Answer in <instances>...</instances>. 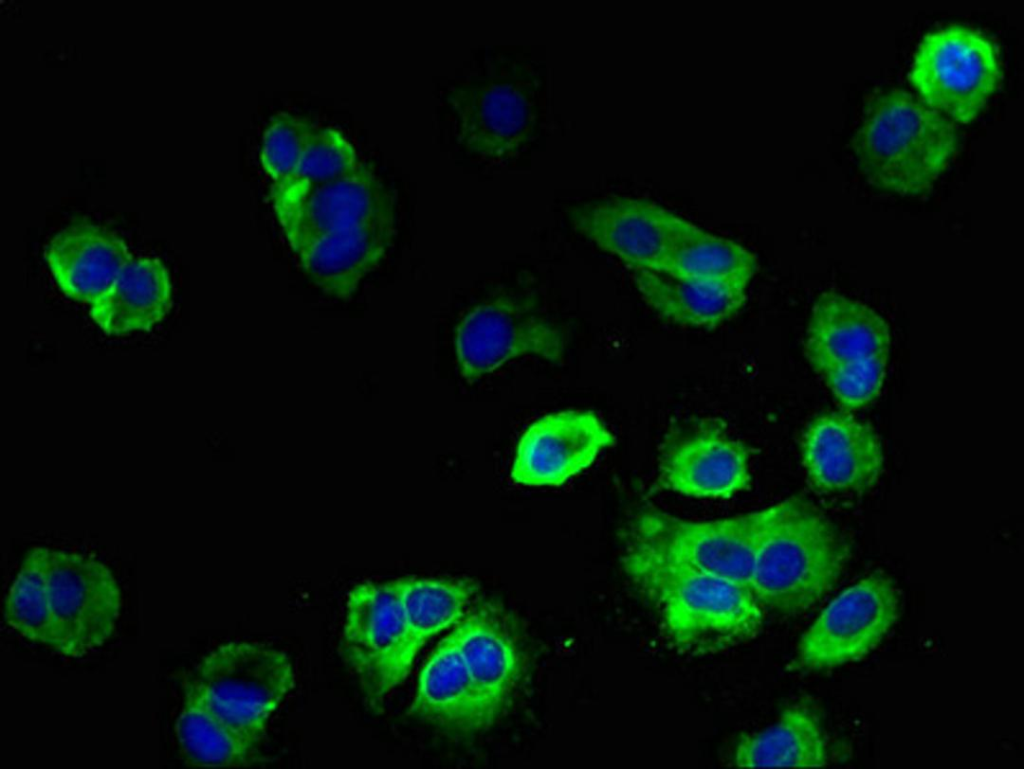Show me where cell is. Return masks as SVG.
Wrapping results in <instances>:
<instances>
[{
    "mask_svg": "<svg viewBox=\"0 0 1024 769\" xmlns=\"http://www.w3.org/2000/svg\"><path fill=\"white\" fill-rule=\"evenodd\" d=\"M391 219L392 197L363 163L350 174L309 191L278 221L298 254L330 232Z\"/></svg>",
    "mask_w": 1024,
    "mask_h": 769,
    "instance_id": "obj_15",
    "label": "cell"
},
{
    "mask_svg": "<svg viewBox=\"0 0 1024 769\" xmlns=\"http://www.w3.org/2000/svg\"><path fill=\"white\" fill-rule=\"evenodd\" d=\"M623 564L656 598L669 638L684 653H718L752 639L761 629L764 607L743 584L630 554L624 555Z\"/></svg>",
    "mask_w": 1024,
    "mask_h": 769,
    "instance_id": "obj_4",
    "label": "cell"
},
{
    "mask_svg": "<svg viewBox=\"0 0 1024 769\" xmlns=\"http://www.w3.org/2000/svg\"><path fill=\"white\" fill-rule=\"evenodd\" d=\"M642 299L676 323L713 328L732 318L746 301V289L679 279L662 272L633 271Z\"/></svg>",
    "mask_w": 1024,
    "mask_h": 769,
    "instance_id": "obj_23",
    "label": "cell"
},
{
    "mask_svg": "<svg viewBox=\"0 0 1024 769\" xmlns=\"http://www.w3.org/2000/svg\"><path fill=\"white\" fill-rule=\"evenodd\" d=\"M758 268V259L749 249L695 225L677 243L661 272L679 279L747 289Z\"/></svg>",
    "mask_w": 1024,
    "mask_h": 769,
    "instance_id": "obj_26",
    "label": "cell"
},
{
    "mask_svg": "<svg viewBox=\"0 0 1024 769\" xmlns=\"http://www.w3.org/2000/svg\"><path fill=\"white\" fill-rule=\"evenodd\" d=\"M543 84L540 67L529 57L485 56L446 91L457 145L480 163L519 158L539 137Z\"/></svg>",
    "mask_w": 1024,
    "mask_h": 769,
    "instance_id": "obj_1",
    "label": "cell"
},
{
    "mask_svg": "<svg viewBox=\"0 0 1024 769\" xmlns=\"http://www.w3.org/2000/svg\"><path fill=\"white\" fill-rule=\"evenodd\" d=\"M173 306L169 271L158 258H133L95 303L89 315L106 334L150 331Z\"/></svg>",
    "mask_w": 1024,
    "mask_h": 769,
    "instance_id": "obj_22",
    "label": "cell"
},
{
    "mask_svg": "<svg viewBox=\"0 0 1024 769\" xmlns=\"http://www.w3.org/2000/svg\"><path fill=\"white\" fill-rule=\"evenodd\" d=\"M802 462L810 482L826 492L863 491L883 467L879 439L867 424L842 413H826L807 426Z\"/></svg>",
    "mask_w": 1024,
    "mask_h": 769,
    "instance_id": "obj_17",
    "label": "cell"
},
{
    "mask_svg": "<svg viewBox=\"0 0 1024 769\" xmlns=\"http://www.w3.org/2000/svg\"><path fill=\"white\" fill-rule=\"evenodd\" d=\"M449 634L497 719L516 695L526 670L514 624L503 609L487 602L471 606Z\"/></svg>",
    "mask_w": 1024,
    "mask_h": 769,
    "instance_id": "obj_16",
    "label": "cell"
},
{
    "mask_svg": "<svg viewBox=\"0 0 1024 769\" xmlns=\"http://www.w3.org/2000/svg\"><path fill=\"white\" fill-rule=\"evenodd\" d=\"M410 713L460 734L479 732L497 720L450 634L438 643L423 665Z\"/></svg>",
    "mask_w": 1024,
    "mask_h": 769,
    "instance_id": "obj_20",
    "label": "cell"
},
{
    "mask_svg": "<svg viewBox=\"0 0 1024 769\" xmlns=\"http://www.w3.org/2000/svg\"><path fill=\"white\" fill-rule=\"evenodd\" d=\"M958 146L956 124L900 88L874 95L851 138L857 165L873 186L902 196L930 189Z\"/></svg>",
    "mask_w": 1024,
    "mask_h": 769,
    "instance_id": "obj_3",
    "label": "cell"
},
{
    "mask_svg": "<svg viewBox=\"0 0 1024 769\" xmlns=\"http://www.w3.org/2000/svg\"><path fill=\"white\" fill-rule=\"evenodd\" d=\"M578 232L633 271L661 272L694 223L644 198L609 197L575 207Z\"/></svg>",
    "mask_w": 1024,
    "mask_h": 769,
    "instance_id": "obj_12",
    "label": "cell"
},
{
    "mask_svg": "<svg viewBox=\"0 0 1024 769\" xmlns=\"http://www.w3.org/2000/svg\"><path fill=\"white\" fill-rule=\"evenodd\" d=\"M888 356H876L836 365L822 375L836 400L856 409L874 400L883 385Z\"/></svg>",
    "mask_w": 1024,
    "mask_h": 769,
    "instance_id": "obj_31",
    "label": "cell"
},
{
    "mask_svg": "<svg viewBox=\"0 0 1024 769\" xmlns=\"http://www.w3.org/2000/svg\"><path fill=\"white\" fill-rule=\"evenodd\" d=\"M192 677L215 712L253 749L294 685L292 663L283 651L246 641L217 647Z\"/></svg>",
    "mask_w": 1024,
    "mask_h": 769,
    "instance_id": "obj_6",
    "label": "cell"
},
{
    "mask_svg": "<svg viewBox=\"0 0 1024 769\" xmlns=\"http://www.w3.org/2000/svg\"><path fill=\"white\" fill-rule=\"evenodd\" d=\"M409 630L421 648L439 632L455 625L471 608L479 588L463 578H398Z\"/></svg>",
    "mask_w": 1024,
    "mask_h": 769,
    "instance_id": "obj_27",
    "label": "cell"
},
{
    "mask_svg": "<svg viewBox=\"0 0 1024 769\" xmlns=\"http://www.w3.org/2000/svg\"><path fill=\"white\" fill-rule=\"evenodd\" d=\"M454 344L459 373L468 383L524 355L561 363L565 349L556 327L537 316L527 301L510 297L468 312L457 325Z\"/></svg>",
    "mask_w": 1024,
    "mask_h": 769,
    "instance_id": "obj_10",
    "label": "cell"
},
{
    "mask_svg": "<svg viewBox=\"0 0 1024 769\" xmlns=\"http://www.w3.org/2000/svg\"><path fill=\"white\" fill-rule=\"evenodd\" d=\"M43 257L60 291L89 306L109 290L134 258L122 238L92 224L59 231L44 246Z\"/></svg>",
    "mask_w": 1024,
    "mask_h": 769,
    "instance_id": "obj_18",
    "label": "cell"
},
{
    "mask_svg": "<svg viewBox=\"0 0 1024 769\" xmlns=\"http://www.w3.org/2000/svg\"><path fill=\"white\" fill-rule=\"evenodd\" d=\"M362 164L355 148L339 131L315 125L293 178L271 194L277 218L312 189L342 178Z\"/></svg>",
    "mask_w": 1024,
    "mask_h": 769,
    "instance_id": "obj_28",
    "label": "cell"
},
{
    "mask_svg": "<svg viewBox=\"0 0 1024 769\" xmlns=\"http://www.w3.org/2000/svg\"><path fill=\"white\" fill-rule=\"evenodd\" d=\"M420 649L398 579L360 583L348 593L342 651L369 704H380L406 678Z\"/></svg>",
    "mask_w": 1024,
    "mask_h": 769,
    "instance_id": "obj_7",
    "label": "cell"
},
{
    "mask_svg": "<svg viewBox=\"0 0 1024 769\" xmlns=\"http://www.w3.org/2000/svg\"><path fill=\"white\" fill-rule=\"evenodd\" d=\"M658 461L659 484L687 497L729 499L751 484L747 447L712 421L671 435Z\"/></svg>",
    "mask_w": 1024,
    "mask_h": 769,
    "instance_id": "obj_13",
    "label": "cell"
},
{
    "mask_svg": "<svg viewBox=\"0 0 1024 769\" xmlns=\"http://www.w3.org/2000/svg\"><path fill=\"white\" fill-rule=\"evenodd\" d=\"M175 732L185 762L193 766H243L255 751L215 712L192 676L184 682Z\"/></svg>",
    "mask_w": 1024,
    "mask_h": 769,
    "instance_id": "obj_25",
    "label": "cell"
},
{
    "mask_svg": "<svg viewBox=\"0 0 1024 769\" xmlns=\"http://www.w3.org/2000/svg\"><path fill=\"white\" fill-rule=\"evenodd\" d=\"M827 762L819 718L802 704L784 710L771 726L743 736L734 753L738 767H820Z\"/></svg>",
    "mask_w": 1024,
    "mask_h": 769,
    "instance_id": "obj_24",
    "label": "cell"
},
{
    "mask_svg": "<svg viewBox=\"0 0 1024 769\" xmlns=\"http://www.w3.org/2000/svg\"><path fill=\"white\" fill-rule=\"evenodd\" d=\"M765 509L733 517L694 521L656 509L630 521L625 554L671 568L711 574L749 587Z\"/></svg>",
    "mask_w": 1024,
    "mask_h": 769,
    "instance_id": "obj_5",
    "label": "cell"
},
{
    "mask_svg": "<svg viewBox=\"0 0 1024 769\" xmlns=\"http://www.w3.org/2000/svg\"><path fill=\"white\" fill-rule=\"evenodd\" d=\"M899 599L890 577L874 572L843 591L802 636V665L820 669L854 661L871 651L898 617Z\"/></svg>",
    "mask_w": 1024,
    "mask_h": 769,
    "instance_id": "obj_11",
    "label": "cell"
},
{
    "mask_svg": "<svg viewBox=\"0 0 1024 769\" xmlns=\"http://www.w3.org/2000/svg\"><path fill=\"white\" fill-rule=\"evenodd\" d=\"M847 556L829 519L802 499H786L765 508L749 588L763 607L798 613L833 588Z\"/></svg>",
    "mask_w": 1024,
    "mask_h": 769,
    "instance_id": "obj_2",
    "label": "cell"
},
{
    "mask_svg": "<svg viewBox=\"0 0 1024 769\" xmlns=\"http://www.w3.org/2000/svg\"><path fill=\"white\" fill-rule=\"evenodd\" d=\"M614 442L613 434L592 411L547 414L521 435L510 478L529 487L560 486L587 469Z\"/></svg>",
    "mask_w": 1024,
    "mask_h": 769,
    "instance_id": "obj_14",
    "label": "cell"
},
{
    "mask_svg": "<svg viewBox=\"0 0 1024 769\" xmlns=\"http://www.w3.org/2000/svg\"><path fill=\"white\" fill-rule=\"evenodd\" d=\"M50 548L35 546L26 554L4 609L6 622L30 641L49 645L51 605L48 583Z\"/></svg>",
    "mask_w": 1024,
    "mask_h": 769,
    "instance_id": "obj_29",
    "label": "cell"
},
{
    "mask_svg": "<svg viewBox=\"0 0 1024 769\" xmlns=\"http://www.w3.org/2000/svg\"><path fill=\"white\" fill-rule=\"evenodd\" d=\"M394 219L325 234L297 255L303 269L325 293L347 299L374 270L391 245Z\"/></svg>",
    "mask_w": 1024,
    "mask_h": 769,
    "instance_id": "obj_21",
    "label": "cell"
},
{
    "mask_svg": "<svg viewBox=\"0 0 1024 769\" xmlns=\"http://www.w3.org/2000/svg\"><path fill=\"white\" fill-rule=\"evenodd\" d=\"M315 124L291 115H274L265 130L261 162L272 181L271 194L282 190L293 178Z\"/></svg>",
    "mask_w": 1024,
    "mask_h": 769,
    "instance_id": "obj_30",
    "label": "cell"
},
{
    "mask_svg": "<svg viewBox=\"0 0 1024 769\" xmlns=\"http://www.w3.org/2000/svg\"><path fill=\"white\" fill-rule=\"evenodd\" d=\"M887 322L866 304L835 292L816 300L804 342L805 356L820 374L853 360L888 356Z\"/></svg>",
    "mask_w": 1024,
    "mask_h": 769,
    "instance_id": "obj_19",
    "label": "cell"
},
{
    "mask_svg": "<svg viewBox=\"0 0 1024 769\" xmlns=\"http://www.w3.org/2000/svg\"><path fill=\"white\" fill-rule=\"evenodd\" d=\"M1001 75L992 41L972 28L954 24L922 39L909 80L926 105L954 123L967 124L984 109Z\"/></svg>",
    "mask_w": 1024,
    "mask_h": 769,
    "instance_id": "obj_8",
    "label": "cell"
},
{
    "mask_svg": "<svg viewBox=\"0 0 1024 769\" xmlns=\"http://www.w3.org/2000/svg\"><path fill=\"white\" fill-rule=\"evenodd\" d=\"M48 583L51 635L48 647L81 657L113 634L121 609L118 584L102 562L76 552L50 549Z\"/></svg>",
    "mask_w": 1024,
    "mask_h": 769,
    "instance_id": "obj_9",
    "label": "cell"
}]
</instances>
